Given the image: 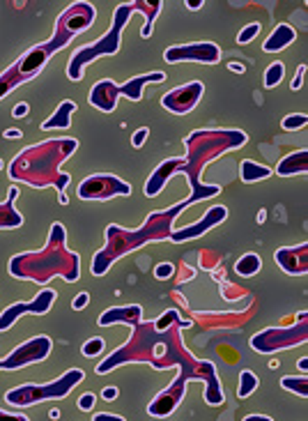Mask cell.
<instances>
[{
	"label": "cell",
	"mask_w": 308,
	"mask_h": 421,
	"mask_svg": "<svg viewBox=\"0 0 308 421\" xmlns=\"http://www.w3.org/2000/svg\"><path fill=\"white\" fill-rule=\"evenodd\" d=\"M54 302H56V291L44 288V291H39L37 295H35L32 302H16L12 306H7V309L0 313V331H7L25 313H30V315L47 313L51 306H54Z\"/></svg>",
	"instance_id": "obj_14"
},
{
	"label": "cell",
	"mask_w": 308,
	"mask_h": 421,
	"mask_svg": "<svg viewBox=\"0 0 308 421\" xmlns=\"http://www.w3.org/2000/svg\"><path fill=\"white\" fill-rule=\"evenodd\" d=\"M25 113H28V104H19V106L14 109V118H23Z\"/></svg>",
	"instance_id": "obj_41"
},
{
	"label": "cell",
	"mask_w": 308,
	"mask_h": 421,
	"mask_svg": "<svg viewBox=\"0 0 308 421\" xmlns=\"http://www.w3.org/2000/svg\"><path fill=\"white\" fill-rule=\"evenodd\" d=\"M76 111V104L72 99H65L60 106L56 109V113L51 116L49 120L42 122V129L49 131V129H67L72 125V113Z\"/></svg>",
	"instance_id": "obj_22"
},
{
	"label": "cell",
	"mask_w": 308,
	"mask_h": 421,
	"mask_svg": "<svg viewBox=\"0 0 308 421\" xmlns=\"http://www.w3.org/2000/svg\"><path fill=\"white\" fill-rule=\"evenodd\" d=\"M246 134L240 129H198L184 138L187 145V159L178 175H184L189 180L191 196L187 198V203H200L205 198H214L221 194L218 184H202L200 175L205 171V166L209 161L218 159L221 154L230 150H240L242 145H246Z\"/></svg>",
	"instance_id": "obj_3"
},
{
	"label": "cell",
	"mask_w": 308,
	"mask_h": 421,
	"mask_svg": "<svg viewBox=\"0 0 308 421\" xmlns=\"http://www.w3.org/2000/svg\"><path fill=\"white\" fill-rule=\"evenodd\" d=\"M147 134H149L147 127L138 129L136 134H134V138H131V143H134V147H140V145H143V143H145V138H147Z\"/></svg>",
	"instance_id": "obj_37"
},
{
	"label": "cell",
	"mask_w": 308,
	"mask_h": 421,
	"mask_svg": "<svg viewBox=\"0 0 308 421\" xmlns=\"http://www.w3.org/2000/svg\"><path fill=\"white\" fill-rule=\"evenodd\" d=\"M297 39V30L292 28V25H288V23H281L274 28V32L269 35V37L265 39V44H262V51L265 54H278V51H283L285 47H290Z\"/></svg>",
	"instance_id": "obj_19"
},
{
	"label": "cell",
	"mask_w": 308,
	"mask_h": 421,
	"mask_svg": "<svg viewBox=\"0 0 308 421\" xmlns=\"http://www.w3.org/2000/svg\"><path fill=\"white\" fill-rule=\"evenodd\" d=\"M274 258L278 262V267L288 271V274H306L308 271V244H299V247L290 249H278L274 253Z\"/></svg>",
	"instance_id": "obj_17"
},
{
	"label": "cell",
	"mask_w": 308,
	"mask_h": 421,
	"mask_svg": "<svg viewBox=\"0 0 308 421\" xmlns=\"http://www.w3.org/2000/svg\"><path fill=\"white\" fill-rule=\"evenodd\" d=\"M271 173H274V171H271L269 166H260V164H255V161H251V159H244L242 166H240V178H242V182H246V184L267 180Z\"/></svg>",
	"instance_id": "obj_23"
},
{
	"label": "cell",
	"mask_w": 308,
	"mask_h": 421,
	"mask_svg": "<svg viewBox=\"0 0 308 421\" xmlns=\"http://www.w3.org/2000/svg\"><path fill=\"white\" fill-rule=\"evenodd\" d=\"M283 76H285V65L281 63V60H276V63H271L267 67V72H265V85L267 87H276L281 81H283Z\"/></svg>",
	"instance_id": "obj_28"
},
{
	"label": "cell",
	"mask_w": 308,
	"mask_h": 421,
	"mask_svg": "<svg viewBox=\"0 0 308 421\" xmlns=\"http://www.w3.org/2000/svg\"><path fill=\"white\" fill-rule=\"evenodd\" d=\"M306 122H308V118L304 116V113H295V116H288L281 125H283L285 131H297V129L306 127Z\"/></svg>",
	"instance_id": "obj_32"
},
{
	"label": "cell",
	"mask_w": 308,
	"mask_h": 421,
	"mask_svg": "<svg viewBox=\"0 0 308 421\" xmlns=\"http://www.w3.org/2000/svg\"><path fill=\"white\" fill-rule=\"evenodd\" d=\"M173 271H175V265H171V262H161V265L154 267V276L156 279H171Z\"/></svg>",
	"instance_id": "obj_33"
},
{
	"label": "cell",
	"mask_w": 308,
	"mask_h": 421,
	"mask_svg": "<svg viewBox=\"0 0 308 421\" xmlns=\"http://www.w3.org/2000/svg\"><path fill=\"white\" fill-rule=\"evenodd\" d=\"M244 421H274V419H271V417H265V415H249Z\"/></svg>",
	"instance_id": "obj_42"
},
{
	"label": "cell",
	"mask_w": 308,
	"mask_h": 421,
	"mask_svg": "<svg viewBox=\"0 0 308 421\" xmlns=\"http://www.w3.org/2000/svg\"><path fill=\"white\" fill-rule=\"evenodd\" d=\"M258 32H260V23H249V25H244V28L240 30V35H237V44H249L251 39L258 37Z\"/></svg>",
	"instance_id": "obj_30"
},
{
	"label": "cell",
	"mask_w": 308,
	"mask_h": 421,
	"mask_svg": "<svg viewBox=\"0 0 308 421\" xmlns=\"http://www.w3.org/2000/svg\"><path fill=\"white\" fill-rule=\"evenodd\" d=\"M101 398L104 401H116L118 398V387H106L101 391Z\"/></svg>",
	"instance_id": "obj_40"
},
{
	"label": "cell",
	"mask_w": 308,
	"mask_h": 421,
	"mask_svg": "<svg viewBox=\"0 0 308 421\" xmlns=\"http://www.w3.org/2000/svg\"><path fill=\"white\" fill-rule=\"evenodd\" d=\"M81 353L83 357H97V355H101L104 353V338H90V341H85L83 348H81Z\"/></svg>",
	"instance_id": "obj_31"
},
{
	"label": "cell",
	"mask_w": 308,
	"mask_h": 421,
	"mask_svg": "<svg viewBox=\"0 0 308 421\" xmlns=\"http://www.w3.org/2000/svg\"><path fill=\"white\" fill-rule=\"evenodd\" d=\"M51 346L54 343H51L49 336L28 338L19 348H14L5 359H0V368H5V371H19V368H23V366L39 364L49 357Z\"/></svg>",
	"instance_id": "obj_11"
},
{
	"label": "cell",
	"mask_w": 308,
	"mask_h": 421,
	"mask_svg": "<svg viewBox=\"0 0 308 421\" xmlns=\"http://www.w3.org/2000/svg\"><path fill=\"white\" fill-rule=\"evenodd\" d=\"M0 421H28V417H23V415H10V412H3V410H0Z\"/></svg>",
	"instance_id": "obj_39"
},
{
	"label": "cell",
	"mask_w": 308,
	"mask_h": 421,
	"mask_svg": "<svg viewBox=\"0 0 308 421\" xmlns=\"http://www.w3.org/2000/svg\"><path fill=\"white\" fill-rule=\"evenodd\" d=\"M166 81V74L164 72H152V74H143V76H134L129 78L127 83H113L109 78H104V81L94 83L92 90H90V104L94 109H99L104 113H113L118 106V99L120 94L122 97H127L131 102H140L143 99V87L147 83H161Z\"/></svg>",
	"instance_id": "obj_8"
},
{
	"label": "cell",
	"mask_w": 308,
	"mask_h": 421,
	"mask_svg": "<svg viewBox=\"0 0 308 421\" xmlns=\"http://www.w3.org/2000/svg\"><path fill=\"white\" fill-rule=\"evenodd\" d=\"M187 7H189V10H200L202 0H196V3H193V0H187Z\"/></svg>",
	"instance_id": "obj_44"
},
{
	"label": "cell",
	"mask_w": 308,
	"mask_h": 421,
	"mask_svg": "<svg viewBox=\"0 0 308 421\" xmlns=\"http://www.w3.org/2000/svg\"><path fill=\"white\" fill-rule=\"evenodd\" d=\"M228 219V209L223 205H216V207H209L205 216L200 219L198 224H191V226H184L180 231H173L171 240L173 242H187V240H196L200 235H205L209 228H214L218 224H223Z\"/></svg>",
	"instance_id": "obj_16"
},
{
	"label": "cell",
	"mask_w": 308,
	"mask_h": 421,
	"mask_svg": "<svg viewBox=\"0 0 308 421\" xmlns=\"http://www.w3.org/2000/svg\"><path fill=\"white\" fill-rule=\"evenodd\" d=\"M5 138H21V131L19 129H7L5 131Z\"/></svg>",
	"instance_id": "obj_43"
},
{
	"label": "cell",
	"mask_w": 308,
	"mask_h": 421,
	"mask_svg": "<svg viewBox=\"0 0 308 421\" xmlns=\"http://www.w3.org/2000/svg\"><path fill=\"white\" fill-rule=\"evenodd\" d=\"M299 371H308V359H299Z\"/></svg>",
	"instance_id": "obj_45"
},
{
	"label": "cell",
	"mask_w": 308,
	"mask_h": 421,
	"mask_svg": "<svg viewBox=\"0 0 308 421\" xmlns=\"http://www.w3.org/2000/svg\"><path fill=\"white\" fill-rule=\"evenodd\" d=\"M202 92H205V85L200 81H191L187 85H180L171 92H166L161 97V106L166 111L175 113V116H184V113H189L198 106Z\"/></svg>",
	"instance_id": "obj_15"
},
{
	"label": "cell",
	"mask_w": 308,
	"mask_h": 421,
	"mask_svg": "<svg viewBox=\"0 0 308 421\" xmlns=\"http://www.w3.org/2000/svg\"><path fill=\"white\" fill-rule=\"evenodd\" d=\"M92 421H127L125 417H118V415H111V412H97L92 417Z\"/></svg>",
	"instance_id": "obj_36"
},
{
	"label": "cell",
	"mask_w": 308,
	"mask_h": 421,
	"mask_svg": "<svg viewBox=\"0 0 308 421\" xmlns=\"http://www.w3.org/2000/svg\"><path fill=\"white\" fill-rule=\"evenodd\" d=\"M304 74H306V65H299L297 74H295V81H292V90H299V87L304 85Z\"/></svg>",
	"instance_id": "obj_38"
},
{
	"label": "cell",
	"mask_w": 308,
	"mask_h": 421,
	"mask_svg": "<svg viewBox=\"0 0 308 421\" xmlns=\"http://www.w3.org/2000/svg\"><path fill=\"white\" fill-rule=\"evenodd\" d=\"M0 166H3V161H0Z\"/></svg>",
	"instance_id": "obj_47"
},
{
	"label": "cell",
	"mask_w": 308,
	"mask_h": 421,
	"mask_svg": "<svg viewBox=\"0 0 308 421\" xmlns=\"http://www.w3.org/2000/svg\"><path fill=\"white\" fill-rule=\"evenodd\" d=\"M276 173L288 178V175H302L308 173V150H297L292 154L283 157L276 166Z\"/></svg>",
	"instance_id": "obj_21"
},
{
	"label": "cell",
	"mask_w": 308,
	"mask_h": 421,
	"mask_svg": "<svg viewBox=\"0 0 308 421\" xmlns=\"http://www.w3.org/2000/svg\"><path fill=\"white\" fill-rule=\"evenodd\" d=\"M308 341V313H299L297 322L292 327H271V329H262L251 338V348L255 353L262 355H271L278 353V350L285 348H295L302 346Z\"/></svg>",
	"instance_id": "obj_10"
},
{
	"label": "cell",
	"mask_w": 308,
	"mask_h": 421,
	"mask_svg": "<svg viewBox=\"0 0 308 421\" xmlns=\"http://www.w3.org/2000/svg\"><path fill=\"white\" fill-rule=\"evenodd\" d=\"M94 16L97 12L92 3H83L81 0V3L69 5L67 10L58 16L54 37L28 49L12 67H7L5 72L0 74V99H3L5 94H10L14 87H19L21 83L37 76L44 69V65L49 63L51 56H56L60 49H65L78 32L90 28L94 23Z\"/></svg>",
	"instance_id": "obj_2"
},
{
	"label": "cell",
	"mask_w": 308,
	"mask_h": 421,
	"mask_svg": "<svg viewBox=\"0 0 308 421\" xmlns=\"http://www.w3.org/2000/svg\"><path fill=\"white\" fill-rule=\"evenodd\" d=\"M19 198V189L10 187L5 203H0V228H21L23 226V214L16 212L14 200Z\"/></svg>",
	"instance_id": "obj_20"
},
{
	"label": "cell",
	"mask_w": 308,
	"mask_h": 421,
	"mask_svg": "<svg viewBox=\"0 0 308 421\" xmlns=\"http://www.w3.org/2000/svg\"><path fill=\"white\" fill-rule=\"evenodd\" d=\"M134 12H138L136 10V0H134V3L118 5L116 14H113L111 30L106 35H101L99 39H94L92 44H87V47L74 51L72 58H69V65H67L69 81H81L85 65H90L92 60L101 58V56H116L118 54V51H120V35H122V30H125L129 16Z\"/></svg>",
	"instance_id": "obj_7"
},
{
	"label": "cell",
	"mask_w": 308,
	"mask_h": 421,
	"mask_svg": "<svg viewBox=\"0 0 308 421\" xmlns=\"http://www.w3.org/2000/svg\"><path fill=\"white\" fill-rule=\"evenodd\" d=\"M87 304H90V295H87V293H81V295H76V300L72 302L74 311H81V309H85Z\"/></svg>",
	"instance_id": "obj_35"
},
{
	"label": "cell",
	"mask_w": 308,
	"mask_h": 421,
	"mask_svg": "<svg viewBox=\"0 0 308 421\" xmlns=\"http://www.w3.org/2000/svg\"><path fill=\"white\" fill-rule=\"evenodd\" d=\"M10 274L14 279L32 281V283H47L54 276H63L65 281H78L81 276V258L78 253L67 251V233L63 224H54L49 233V242L42 251L19 253L10 260Z\"/></svg>",
	"instance_id": "obj_5"
},
{
	"label": "cell",
	"mask_w": 308,
	"mask_h": 421,
	"mask_svg": "<svg viewBox=\"0 0 308 421\" xmlns=\"http://www.w3.org/2000/svg\"><path fill=\"white\" fill-rule=\"evenodd\" d=\"M78 408H81L83 412L92 410L94 408V393H83V396L78 398Z\"/></svg>",
	"instance_id": "obj_34"
},
{
	"label": "cell",
	"mask_w": 308,
	"mask_h": 421,
	"mask_svg": "<svg viewBox=\"0 0 308 421\" xmlns=\"http://www.w3.org/2000/svg\"><path fill=\"white\" fill-rule=\"evenodd\" d=\"M143 309L140 306H113V309L104 311L99 315L101 327L109 324H131L134 331L125 346H120L111 357L97 366V373L106 375L120 364H138L145 362L149 366L166 371V368L180 366V375L171 382V387H166L159 396L149 403L147 412L156 419L168 417L171 412L182 403L184 391H187L189 380H202L207 384L205 401L209 405H221L223 403V389L218 382L216 366L209 362H200V359L191 357V353L182 343V331L191 327V320H180L166 331H159L154 327V322H143Z\"/></svg>",
	"instance_id": "obj_1"
},
{
	"label": "cell",
	"mask_w": 308,
	"mask_h": 421,
	"mask_svg": "<svg viewBox=\"0 0 308 421\" xmlns=\"http://www.w3.org/2000/svg\"><path fill=\"white\" fill-rule=\"evenodd\" d=\"M281 387L290 389L297 396L306 398L308 396V378L306 375H297V378H281Z\"/></svg>",
	"instance_id": "obj_27"
},
{
	"label": "cell",
	"mask_w": 308,
	"mask_h": 421,
	"mask_svg": "<svg viewBox=\"0 0 308 421\" xmlns=\"http://www.w3.org/2000/svg\"><path fill=\"white\" fill-rule=\"evenodd\" d=\"M161 7H164L161 0H154V3H145V0H136V10L145 14V28H143V32H140V35H143V37H149V35H152L154 19H156V16H159Z\"/></svg>",
	"instance_id": "obj_24"
},
{
	"label": "cell",
	"mask_w": 308,
	"mask_h": 421,
	"mask_svg": "<svg viewBox=\"0 0 308 421\" xmlns=\"http://www.w3.org/2000/svg\"><path fill=\"white\" fill-rule=\"evenodd\" d=\"M184 166V159H166L164 164H159L154 169V173L149 175L147 182H145V196L147 198H154L161 194V189L166 187V182H168L173 175H178Z\"/></svg>",
	"instance_id": "obj_18"
},
{
	"label": "cell",
	"mask_w": 308,
	"mask_h": 421,
	"mask_svg": "<svg viewBox=\"0 0 308 421\" xmlns=\"http://www.w3.org/2000/svg\"><path fill=\"white\" fill-rule=\"evenodd\" d=\"M180 320H182V318H180V313L175 311V309H168V311H166V313L161 315V318H156V320H154V327L159 329V331H166V329L173 327V324H175V322H180Z\"/></svg>",
	"instance_id": "obj_29"
},
{
	"label": "cell",
	"mask_w": 308,
	"mask_h": 421,
	"mask_svg": "<svg viewBox=\"0 0 308 421\" xmlns=\"http://www.w3.org/2000/svg\"><path fill=\"white\" fill-rule=\"evenodd\" d=\"M221 58V49L214 42H196V44H180L164 51V60L171 65L178 63H200V65H216Z\"/></svg>",
	"instance_id": "obj_12"
},
{
	"label": "cell",
	"mask_w": 308,
	"mask_h": 421,
	"mask_svg": "<svg viewBox=\"0 0 308 421\" xmlns=\"http://www.w3.org/2000/svg\"><path fill=\"white\" fill-rule=\"evenodd\" d=\"M76 150H78L76 138H56L23 147L19 157L10 164L7 175L16 182L30 184L35 189L56 187L63 194L69 184V175L60 173V164L67 161Z\"/></svg>",
	"instance_id": "obj_4"
},
{
	"label": "cell",
	"mask_w": 308,
	"mask_h": 421,
	"mask_svg": "<svg viewBox=\"0 0 308 421\" xmlns=\"http://www.w3.org/2000/svg\"><path fill=\"white\" fill-rule=\"evenodd\" d=\"M258 375H255L253 371H242L240 373V389H237V396L240 398H246V396H251V393L258 389Z\"/></svg>",
	"instance_id": "obj_26"
},
{
	"label": "cell",
	"mask_w": 308,
	"mask_h": 421,
	"mask_svg": "<svg viewBox=\"0 0 308 421\" xmlns=\"http://www.w3.org/2000/svg\"><path fill=\"white\" fill-rule=\"evenodd\" d=\"M83 378L85 373L81 368H69L67 373H63L58 380L49 384H21V387L10 389L5 393V401L10 403V405L25 408V405H35V403L49 401V398H65L76 384H81Z\"/></svg>",
	"instance_id": "obj_9"
},
{
	"label": "cell",
	"mask_w": 308,
	"mask_h": 421,
	"mask_svg": "<svg viewBox=\"0 0 308 421\" xmlns=\"http://www.w3.org/2000/svg\"><path fill=\"white\" fill-rule=\"evenodd\" d=\"M131 187L116 175H92L78 184L81 200H111L116 196H129Z\"/></svg>",
	"instance_id": "obj_13"
},
{
	"label": "cell",
	"mask_w": 308,
	"mask_h": 421,
	"mask_svg": "<svg viewBox=\"0 0 308 421\" xmlns=\"http://www.w3.org/2000/svg\"><path fill=\"white\" fill-rule=\"evenodd\" d=\"M230 69H235V72H244V67H242V65H230Z\"/></svg>",
	"instance_id": "obj_46"
},
{
	"label": "cell",
	"mask_w": 308,
	"mask_h": 421,
	"mask_svg": "<svg viewBox=\"0 0 308 421\" xmlns=\"http://www.w3.org/2000/svg\"><path fill=\"white\" fill-rule=\"evenodd\" d=\"M260 267H262L260 256H255V253H246V256H242L240 260H237L235 271L240 276H253V274H258Z\"/></svg>",
	"instance_id": "obj_25"
},
{
	"label": "cell",
	"mask_w": 308,
	"mask_h": 421,
	"mask_svg": "<svg viewBox=\"0 0 308 421\" xmlns=\"http://www.w3.org/2000/svg\"><path fill=\"white\" fill-rule=\"evenodd\" d=\"M189 203L184 200V203H180V205H173L168 209L152 212L145 219V224L140 228H136V231H127V228H120L116 224H111L106 228V247L97 251L94 258H92V274L104 276L118 258L127 256V253L136 251L140 247H145V244H149V242L171 240L173 221L180 216V212Z\"/></svg>",
	"instance_id": "obj_6"
}]
</instances>
